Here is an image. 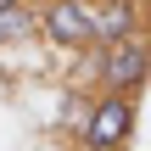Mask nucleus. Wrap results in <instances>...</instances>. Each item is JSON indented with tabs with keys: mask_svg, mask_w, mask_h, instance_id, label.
I'll return each instance as SVG.
<instances>
[{
	"mask_svg": "<svg viewBox=\"0 0 151 151\" xmlns=\"http://www.w3.org/2000/svg\"><path fill=\"white\" fill-rule=\"evenodd\" d=\"M90 67H95V90H118V95H140L151 84V34H129V39H112V45H95L90 50Z\"/></svg>",
	"mask_w": 151,
	"mask_h": 151,
	"instance_id": "obj_1",
	"label": "nucleus"
},
{
	"mask_svg": "<svg viewBox=\"0 0 151 151\" xmlns=\"http://www.w3.org/2000/svg\"><path fill=\"white\" fill-rule=\"evenodd\" d=\"M140 95H118V90H101L90 106H84V118H78V140L84 146H101V151H129L134 140V123H140V106H134Z\"/></svg>",
	"mask_w": 151,
	"mask_h": 151,
	"instance_id": "obj_2",
	"label": "nucleus"
},
{
	"mask_svg": "<svg viewBox=\"0 0 151 151\" xmlns=\"http://www.w3.org/2000/svg\"><path fill=\"white\" fill-rule=\"evenodd\" d=\"M39 39L56 50H95L90 0H39Z\"/></svg>",
	"mask_w": 151,
	"mask_h": 151,
	"instance_id": "obj_3",
	"label": "nucleus"
},
{
	"mask_svg": "<svg viewBox=\"0 0 151 151\" xmlns=\"http://www.w3.org/2000/svg\"><path fill=\"white\" fill-rule=\"evenodd\" d=\"M90 11H95V45H112V39H129L146 28L140 0H90Z\"/></svg>",
	"mask_w": 151,
	"mask_h": 151,
	"instance_id": "obj_4",
	"label": "nucleus"
},
{
	"mask_svg": "<svg viewBox=\"0 0 151 151\" xmlns=\"http://www.w3.org/2000/svg\"><path fill=\"white\" fill-rule=\"evenodd\" d=\"M39 34V11H28V0H0V45Z\"/></svg>",
	"mask_w": 151,
	"mask_h": 151,
	"instance_id": "obj_5",
	"label": "nucleus"
},
{
	"mask_svg": "<svg viewBox=\"0 0 151 151\" xmlns=\"http://www.w3.org/2000/svg\"><path fill=\"white\" fill-rule=\"evenodd\" d=\"M73 151H101V146H84V140H73Z\"/></svg>",
	"mask_w": 151,
	"mask_h": 151,
	"instance_id": "obj_6",
	"label": "nucleus"
}]
</instances>
